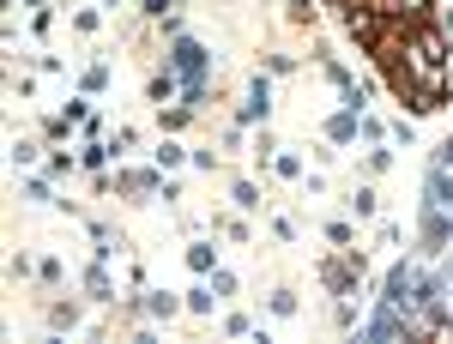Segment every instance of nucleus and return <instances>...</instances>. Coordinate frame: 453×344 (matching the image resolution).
Segmentation results:
<instances>
[{"label":"nucleus","instance_id":"f03ea898","mask_svg":"<svg viewBox=\"0 0 453 344\" xmlns=\"http://www.w3.org/2000/svg\"><path fill=\"white\" fill-rule=\"evenodd\" d=\"M429 206H453V181H448V175L429 181Z\"/></svg>","mask_w":453,"mask_h":344},{"label":"nucleus","instance_id":"7ed1b4c3","mask_svg":"<svg viewBox=\"0 0 453 344\" xmlns=\"http://www.w3.org/2000/svg\"><path fill=\"white\" fill-rule=\"evenodd\" d=\"M441 170H453V139H448V145H441Z\"/></svg>","mask_w":453,"mask_h":344},{"label":"nucleus","instance_id":"f257e3e1","mask_svg":"<svg viewBox=\"0 0 453 344\" xmlns=\"http://www.w3.org/2000/svg\"><path fill=\"white\" fill-rule=\"evenodd\" d=\"M175 67L188 73V79H200V67H206V49H200V42H175V55H170Z\"/></svg>","mask_w":453,"mask_h":344}]
</instances>
